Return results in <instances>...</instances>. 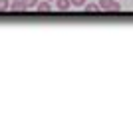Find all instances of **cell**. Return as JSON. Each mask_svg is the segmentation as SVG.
<instances>
[{"mask_svg": "<svg viewBox=\"0 0 133 117\" xmlns=\"http://www.w3.org/2000/svg\"><path fill=\"white\" fill-rule=\"evenodd\" d=\"M99 8L105 12H119L121 10V6L117 0H99Z\"/></svg>", "mask_w": 133, "mask_h": 117, "instance_id": "obj_1", "label": "cell"}, {"mask_svg": "<svg viewBox=\"0 0 133 117\" xmlns=\"http://www.w3.org/2000/svg\"><path fill=\"white\" fill-rule=\"evenodd\" d=\"M10 10L12 12H24V10H28V6H26L24 0H14V2L10 4Z\"/></svg>", "mask_w": 133, "mask_h": 117, "instance_id": "obj_2", "label": "cell"}, {"mask_svg": "<svg viewBox=\"0 0 133 117\" xmlns=\"http://www.w3.org/2000/svg\"><path fill=\"white\" fill-rule=\"evenodd\" d=\"M56 6H58V10L66 12L72 8V0H56Z\"/></svg>", "mask_w": 133, "mask_h": 117, "instance_id": "obj_3", "label": "cell"}, {"mask_svg": "<svg viewBox=\"0 0 133 117\" xmlns=\"http://www.w3.org/2000/svg\"><path fill=\"white\" fill-rule=\"evenodd\" d=\"M36 10H38V12H50V10H52V6H50V2L46 0V2H38Z\"/></svg>", "mask_w": 133, "mask_h": 117, "instance_id": "obj_4", "label": "cell"}, {"mask_svg": "<svg viewBox=\"0 0 133 117\" xmlns=\"http://www.w3.org/2000/svg\"><path fill=\"white\" fill-rule=\"evenodd\" d=\"M83 10L85 12H97V10H101V8H99V4H85Z\"/></svg>", "mask_w": 133, "mask_h": 117, "instance_id": "obj_5", "label": "cell"}, {"mask_svg": "<svg viewBox=\"0 0 133 117\" xmlns=\"http://www.w3.org/2000/svg\"><path fill=\"white\" fill-rule=\"evenodd\" d=\"M4 10H10V4H8V0H0V12Z\"/></svg>", "mask_w": 133, "mask_h": 117, "instance_id": "obj_6", "label": "cell"}, {"mask_svg": "<svg viewBox=\"0 0 133 117\" xmlns=\"http://www.w3.org/2000/svg\"><path fill=\"white\" fill-rule=\"evenodd\" d=\"M24 2H26L28 8H34V6H38V0H24Z\"/></svg>", "mask_w": 133, "mask_h": 117, "instance_id": "obj_7", "label": "cell"}, {"mask_svg": "<svg viewBox=\"0 0 133 117\" xmlns=\"http://www.w3.org/2000/svg\"><path fill=\"white\" fill-rule=\"evenodd\" d=\"M72 6H85V0H72Z\"/></svg>", "mask_w": 133, "mask_h": 117, "instance_id": "obj_8", "label": "cell"}, {"mask_svg": "<svg viewBox=\"0 0 133 117\" xmlns=\"http://www.w3.org/2000/svg\"><path fill=\"white\" fill-rule=\"evenodd\" d=\"M48 2H56V0H48Z\"/></svg>", "mask_w": 133, "mask_h": 117, "instance_id": "obj_9", "label": "cell"}]
</instances>
